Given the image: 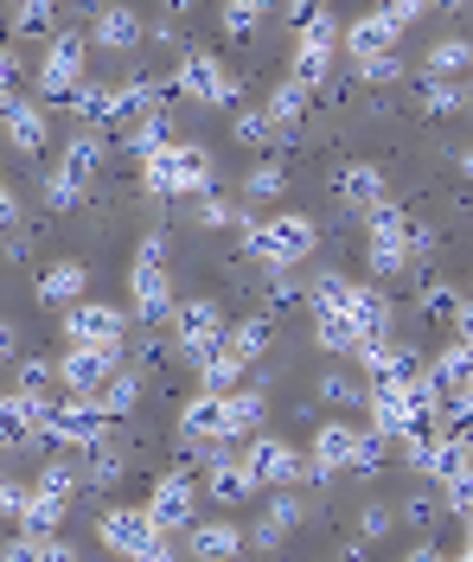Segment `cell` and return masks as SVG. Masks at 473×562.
Here are the masks:
<instances>
[{"label":"cell","mask_w":473,"mask_h":562,"mask_svg":"<svg viewBox=\"0 0 473 562\" xmlns=\"http://www.w3.org/2000/svg\"><path fill=\"white\" fill-rule=\"evenodd\" d=\"M244 473H250V486H301V480H314L307 473V460L294 454L282 435H244Z\"/></svg>","instance_id":"cell-7"},{"label":"cell","mask_w":473,"mask_h":562,"mask_svg":"<svg viewBox=\"0 0 473 562\" xmlns=\"http://www.w3.org/2000/svg\"><path fill=\"white\" fill-rule=\"evenodd\" d=\"M237 140H244V147H269V140H275V122H269L262 109H244V115H237Z\"/></svg>","instance_id":"cell-37"},{"label":"cell","mask_w":473,"mask_h":562,"mask_svg":"<svg viewBox=\"0 0 473 562\" xmlns=\"http://www.w3.org/2000/svg\"><path fill=\"white\" fill-rule=\"evenodd\" d=\"M333 192H339V205L364 211V217L391 205V179H384V167H371V160H352V167H339V173H333Z\"/></svg>","instance_id":"cell-17"},{"label":"cell","mask_w":473,"mask_h":562,"mask_svg":"<svg viewBox=\"0 0 473 562\" xmlns=\"http://www.w3.org/2000/svg\"><path fill=\"white\" fill-rule=\"evenodd\" d=\"M391 525H397V512H391V505H364V512H359V537H364V543L391 537Z\"/></svg>","instance_id":"cell-40"},{"label":"cell","mask_w":473,"mask_h":562,"mask_svg":"<svg viewBox=\"0 0 473 562\" xmlns=\"http://www.w3.org/2000/svg\"><path fill=\"white\" fill-rule=\"evenodd\" d=\"M436 512H441V505H436V492H416V498L403 505V518H409L416 530H429V525H436Z\"/></svg>","instance_id":"cell-42"},{"label":"cell","mask_w":473,"mask_h":562,"mask_svg":"<svg viewBox=\"0 0 473 562\" xmlns=\"http://www.w3.org/2000/svg\"><path fill=\"white\" fill-rule=\"evenodd\" d=\"M83 58H90V38L83 33H58L45 65H38V103H71L83 90Z\"/></svg>","instance_id":"cell-8"},{"label":"cell","mask_w":473,"mask_h":562,"mask_svg":"<svg viewBox=\"0 0 473 562\" xmlns=\"http://www.w3.org/2000/svg\"><path fill=\"white\" fill-rule=\"evenodd\" d=\"M52 371H58L65 396H90L97 384H110L115 371H122V346H65V358Z\"/></svg>","instance_id":"cell-12"},{"label":"cell","mask_w":473,"mask_h":562,"mask_svg":"<svg viewBox=\"0 0 473 562\" xmlns=\"http://www.w3.org/2000/svg\"><path fill=\"white\" fill-rule=\"evenodd\" d=\"M359 441H364V428H352V422H320L314 428V448H307V473L314 480L359 473Z\"/></svg>","instance_id":"cell-13"},{"label":"cell","mask_w":473,"mask_h":562,"mask_svg":"<svg viewBox=\"0 0 473 562\" xmlns=\"http://www.w3.org/2000/svg\"><path fill=\"white\" fill-rule=\"evenodd\" d=\"M269 7H282V0H224V13H237V20H262Z\"/></svg>","instance_id":"cell-46"},{"label":"cell","mask_w":473,"mask_h":562,"mask_svg":"<svg viewBox=\"0 0 473 562\" xmlns=\"http://www.w3.org/2000/svg\"><path fill=\"white\" fill-rule=\"evenodd\" d=\"M403 562H448V557H441L436 543H416V550H409V557H403Z\"/></svg>","instance_id":"cell-48"},{"label":"cell","mask_w":473,"mask_h":562,"mask_svg":"<svg viewBox=\"0 0 473 562\" xmlns=\"http://www.w3.org/2000/svg\"><path fill=\"white\" fill-rule=\"evenodd\" d=\"M45 441V403L0 396V448H38Z\"/></svg>","instance_id":"cell-20"},{"label":"cell","mask_w":473,"mask_h":562,"mask_svg":"<svg viewBox=\"0 0 473 562\" xmlns=\"http://www.w3.org/2000/svg\"><path fill=\"white\" fill-rule=\"evenodd\" d=\"M192 364H199V390H237L244 384V371H250V364H237V358H230V346H212L205 351V358H192Z\"/></svg>","instance_id":"cell-30"},{"label":"cell","mask_w":473,"mask_h":562,"mask_svg":"<svg viewBox=\"0 0 473 562\" xmlns=\"http://www.w3.org/2000/svg\"><path fill=\"white\" fill-rule=\"evenodd\" d=\"M115 103H122V83H90V77H83V90H77L65 109L77 115V128H90V135H97V128H110V122H115Z\"/></svg>","instance_id":"cell-24"},{"label":"cell","mask_w":473,"mask_h":562,"mask_svg":"<svg viewBox=\"0 0 473 562\" xmlns=\"http://www.w3.org/2000/svg\"><path fill=\"white\" fill-rule=\"evenodd\" d=\"M26 492H33V486H20L13 473H0V518H7V525H20V512H26Z\"/></svg>","instance_id":"cell-41"},{"label":"cell","mask_w":473,"mask_h":562,"mask_svg":"<svg viewBox=\"0 0 473 562\" xmlns=\"http://www.w3.org/2000/svg\"><path fill=\"white\" fill-rule=\"evenodd\" d=\"M224 346L237 364H256L262 351H269V319H244V326H224Z\"/></svg>","instance_id":"cell-31"},{"label":"cell","mask_w":473,"mask_h":562,"mask_svg":"<svg viewBox=\"0 0 473 562\" xmlns=\"http://www.w3.org/2000/svg\"><path fill=\"white\" fill-rule=\"evenodd\" d=\"M307 97H314V90H301L294 77H282V83L269 90V103H262V115L275 122V140H289L294 128H301V115H307Z\"/></svg>","instance_id":"cell-27"},{"label":"cell","mask_w":473,"mask_h":562,"mask_svg":"<svg viewBox=\"0 0 473 562\" xmlns=\"http://www.w3.org/2000/svg\"><path fill=\"white\" fill-rule=\"evenodd\" d=\"M97 537H103V550H115V557H128V562H173L180 557L173 537L147 518V505H110Z\"/></svg>","instance_id":"cell-4"},{"label":"cell","mask_w":473,"mask_h":562,"mask_svg":"<svg viewBox=\"0 0 473 562\" xmlns=\"http://www.w3.org/2000/svg\"><path fill=\"white\" fill-rule=\"evenodd\" d=\"M244 543H250V530H237L230 518H205V525L185 530V550H192L199 562H237Z\"/></svg>","instance_id":"cell-19"},{"label":"cell","mask_w":473,"mask_h":562,"mask_svg":"<svg viewBox=\"0 0 473 562\" xmlns=\"http://www.w3.org/2000/svg\"><path fill=\"white\" fill-rule=\"evenodd\" d=\"M468 103H473V90L448 83V77H423V109H429V115H461Z\"/></svg>","instance_id":"cell-33"},{"label":"cell","mask_w":473,"mask_h":562,"mask_svg":"<svg viewBox=\"0 0 473 562\" xmlns=\"http://www.w3.org/2000/svg\"><path fill=\"white\" fill-rule=\"evenodd\" d=\"M52 384H58V371H52L45 358H26V364L13 371V396H26V403H52Z\"/></svg>","instance_id":"cell-32"},{"label":"cell","mask_w":473,"mask_h":562,"mask_svg":"<svg viewBox=\"0 0 473 562\" xmlns=\"http://www.w3.org/2000/svg\"><path fill=\"white\" fill-rule=\"evenodd\" d=\"M359 77H364V83H397V77H403L397 52H391V58H371V65H359Z\"/></svg>","instance_id":"cell-43"},{"label":"cell","mask_w":473,"mask_h":562,"mask_svg":"<svg viewBox=\"0 0 473 562\" xmlns=\"http://www.w3.org/2000/svg\"><path fill=\"white\" fill-rule=\"evenodd\" d=\"M103 167V135H90V128H77L65 140V154H58V167L45 173V205L52 211H71L83 192H90V179Z\"/></svg>","instance_id":"cell-5"},{"label":"cell","mask_w":473,"mask_h":562,"mask_svg":"<svg viewBox=\"0 0 473 562\" xmlns=\"http://www.w3.org/2000/svg\"><path fill=\"white\" fill-rule=\"evenodd\" d=\"M282 192H289L282 160H256L250 173H244V199H282Z\"/></svg>","instance_id":"cell-34"},{"label":"cell","mask_w":473,"mask_h":562,"mask_svg":"<svg viewBox=\"0 0 473 562\" xmlns=\"http://www.w3.org/2000/svg\"><path fill=\"white\" fill-rule=\"evenodd\" d=\"M416 307H423L429 319H448V326H454V314H461V294H454V288H441V281H423Z\"/></svg>","instance_id":"cell-35"},{"label":"cell","mask_w":473,"mask_h":562,"mask_svg":"<svg viewBox=\"0 0 473 562\" xmlns=\"http://www.w3.org/2000/svg\"><path fill=\"white\" fill-rule=\"evenodd\" d=\"M173 90L192 97V103H205V109H224L237 97V77H230V65L212 58V52H185L180 70H173Z\"/></svg>","instance_id":"cell-9"},{"label":"cell","mask_w":473,"mask_h":562,"mask_svg":"<svg viewBox=\"0 0 473 562\" xmlns=\"http://www.w3.org/2000/svg\"><path fill=\"white\" fill-rule=\"evenodd\" d=\"M212 441H224V396L218 390H199L180 409V448H199L205 454Z\"/></svg>","instance_id":"cell-18"},{"label":"cell","mask_w":473,"mask_h":562,"mask_svg":"<svg viewBox=\"0 0 473 562\" xmlns=\"http://www.w3.org/2000/svg\"><path fill=\"white\" fill-rule=\"evenodd\" d=\"M110 435V416H97L90 396H71V403H45V441H65L71 454L97 448Z\"/></svg>","instance_id":"cell-10"},{"label":"cell","mask_w":473,"mask_h":562,"mask_svg":"<svg viewBox=\"0 0 473 562\" xmlns=\"http://www.w3.org/2000/svg\"><path fill=\"white\" fill-rule=\"evenodd\" d=\"M33 7H58V0H33Z\"/></svg>","instance_id":"cell-52"},{"label":"cell","mask_w":473,"mask_h":562,"mask_svg":"<svg viewBox=\"0 0 473 562\" xmlns=\"http://www.w3.org/2000/svg\"><path fill=\"white\" fill-rule=\"evenodd\" d=\"M461 167H468V173H473V147H468V160H461Z\"/></svg>","instance_id":"cell-51"},{"label":"cell","mask_w":473,"mask_h":562,"mask_svg":"<svg viewBox=\"0 0 473 562\" xmlns=\"http://www.w3.org/2000/svg\"><path fill=\"white\" fill-rule=\"evenodd\" d=\"M33 562H77V550L65 543V537H38V557Z\"/></svg>","instance_id":"cell-45"},{"label":"cell","mask_w":473,"mask_h":562,"mask_svg":"<svg viewBox=\"0 0 473 562\" xmlns=\"http://www.w3.org/2000/svg\"><path fill=\"white\" fill-rule=\"evenodd\" d=\"M192 217H199V231H224V224H237L244 211L230 205L224 192H199V211H192Z\"/></svg>","instance_id":"cell-36"},{"label":"cell","mask_w":473,"mask_h":562,"mask_svg":"<svg viewBox=\"0 0 473 562\" xmlns=\"http://www.w3.org/2000/svg\"><path fill=\"white\" fill-rule=\"evenodd\" d=\"M314 244H320V231H314V217H301V211H269V217L244 224V249H250L269 276H275V269H294V262H307Z\"/></svg>","instance_id":"cell-2"},{"label":"cell","mask_w":473,"mask_h":562,"mask_svg":"<svg viewBox=\"0 0 473 562\" xmlns=\"http://www.w3.org/2000/svg\"><path fill=\"white\" fill-rule=\"evenodd\" d=\"M262 422H269V396H262L256 384L224 390V441H244V435H262Z\"/></svg>","instance_id":"cell-21"},{"label":"cell","mask_w":473,"mask_h":562,"mask_svg":"<svg viewBox=\"0 0 473 562\" xmlns=\"http://www.w3.org/2000/svg\"><path fill=\"white\" fill-rule=\"evenodd\" d=\"M423 70H429V77H448V83L473 77V38H461V33L436 38V45H429V58H423Z\"/></svg>","instance_id":"cell-28"},{"label":"cell","mask_w":473,"mask_h":562,"mask_svg":"<svg viewBox=\"0 0 473 562\" xmlns=\"http://www.w3.org/2000/svg\"><path fill=\"white\" fill-rule=\"evenodd\" d=\"M173 346L185 358H205L212 346H224V307L218 301H173Z\"/></svg>","instance_id":"cell-14"},{"label":"cell","mask_w":473,"mask_h":562,"mask_svg":"<svg viewBox=\"0 0 473 562\" xmlns=\"http://www.w3.org/2000/svg\"><path fill=\"white\" fill-rule=\"evenodd\" d=\"M128 339V314L110 301H71L65 307V346H122Z\"/></svg>","instance_id":"cell-11"},{"label":"cell","mask_w":473,"mask_h":562,"mask_svg":"<svg viewBox=\"0 0 473 562\" xmlns=\"http://www.w3.org/2000/svg\"><path fill=\"white\" fill-rule=\"evenodd\" d=\"M173 276H167V231H147L142 249H135V262H128V307L135 319L147 326H167L173 319Z\"/></svg>","instance_id":"cell-3"},{"label":"cell","mask_w":473,"mask_h":562,"mask_svg":"<svg viewBox=\"0 0 473 562\" xmlns=\"http://www.w3.org/2000/svg\"><path fill=\"white\" fill-rule=\"evenodd\" d=\"M397 38H403V26L384 13V7H371L364 20H352V26L339 33V52H346L352 65H371V58H391V52H397Z\"/></svg>","instance_id":"cell-15"},{"label":"cell","mask_w":473,"mask_h":562,"mask_svg":"<svg viewBox=\"0 0 473 562\" xmlns=\"http://www.w3.org/2000/svg\"><path fill=\"white\" fill-rule=\"evenodd\" d=\"M320 396H327V403H364V384L352 371H327V378H320Z\"/></svg>","instance_id":"cell-38"},{"label":"cell","mask_w":473,"mask_h":562,"mask_svg":"<svg viewBox=\"0 0 473 562\" xmlns=\"http://www.w3.org/2000/svg\"><path fill=\"white\" fill-rule=\"evenodd\" d=\"M429 7H436V0H384V13H391L397 26H409V20H423Z\"/></svg>","instance_id":"cell-44"},{"label":"cell","mask_w":473,"mask_h":562,"mask_svg":"<svg viewBox=\"0 0 473 562\" xmlns=\"http://www.w3.org/2000/svg\"><path fill=\"white\" fill-rule=\"evenodd\" d=\"M142 13L135 7H97V20H90V45H103V52H135L142 45Z\"/></svg>","instance_id":"cell-22"},{"label":"cell","mask_w":473,"mask_h":562,"mask_svg":"<svg viewBox=\"0 0 473 562\" xmlns=\"http://www.w3.org/2000/svg\"><path fill=\"white\" fill-rule=\"evenodd\" d=\"M52 140V122H45V103H20L7 109V147H20V154H38Z\"/></svg>","instance_id":"cell-26"},{"label":"cell","mask_w":473,"mask_h":562,"mask_svg":"<svg viewBox=\"0 0 473 562\" xmlns=\"http://www.w3.org/2000/svg\"><path fill=\"white\" fill-rule=\"evenodd\" d=\"M301 518H307V512H301V498H294V492H275V498L262 505V518H256L250 543H262V550H282L294 530H301Z\"/></svg>","instance_id":"cell-23"},{"label":"cell","mask_w":473,"mask_h":562,"mask_svg":"<svg viewBox=\"0 0 473 562\" xmlns=\"http://www.w3.org/2000/svg\"><path fill=\"white\" fill-rule=\"evenodd\" d=\"M436 7H461V0H436Z\"/></svg>","instance_id":"cell-53"},{"label":"cell","mask_w":473,"mask_h":562,"mask_svg":"<svg viewBox=\"0 0 473 562\" xmlns=\"http://www.w3.org/2000/svg\"><path fill=\"white\" fill-rule=\"evenodd\" d=\"M0 358H13V326L0 319Z\"/></svg>","instance_id":"cell-49"},{"label":"cell","mask_w":473,"mask_h":562,"mask_svg":"<svg viewBox=\"0 0 473 562\" xmlns=\"http://www.w3.org/2000/svg\"><path fill=\"white\" fill-rule=\"evenodd\" d=\"M20 103V58H13V45H0V115Z\"/></svg>","instance_id":"cell-39"},{"label":"cell","mask_w":473,"mask_h":562,"mask_svg":"<svg viewBox=\"0 0 473 562\" xmlns=\"http://www.w3.org/2000/svg\"><path fill=\"white\" fill-rule=\"evenodd\" d=\"M409 262H416V224L391 205L371 211V217H364V269L391 281V276H403Z\"/></svg>","instance_id":"cell-6"},{"label":"cell","mask_w":473,"mask_h":562,"mask_svg":"<svg viewBox=\"0 0 473 562\" xmlns=\"http://www.w3.org/2000/svg\"><path fill=\"white\" fill-rule=\"evenodd\" d=\"M167 7H173V13H192V0H167Z\"/></svg>","instance_id":"cell-50"},{"label":"cell","mask_w":473,"mask_h":562,"mask_svg":"<svg viewBox=\"0 0 473 562\" xmlns=\"http://www.w3.org/2000/svg\"><path fill=\"white\" fill-rule=\"evenodd\" d=\"M83 294H90V269H83V262H52L45 281H38V301L58 307V314H65L71 301H83Z\"/></svg>","instance_id":"cell-25"},{"label":"cell","mask_w":473,"mask_h":562,"mask_svg":"<svg viewBox=\"0 0 473 562\" xmlns=\"http://www.w3.org/2000/svg\"><path fill=\"white\" fill-rule=\"evenodd\" d=\"M90 403H97V416H128V409H135V403H142V378H135V371H115L110 384H97L90 390Z\"/></svg>","instance_id":"cell-29"},{"label":"cell","mask_w":473,"mask_h":562,"mask_svg":"<svg viewBox=\"0 0 473 562\" xmlns=\"http://www.w3.org/2000/svg\"><path fill=\"white\" fill-rule=\"evenodd\" d=\"M192 505H199L192 473H167V480H154V492H147V518L167 530V537H180L192 525Z\"/></svg>","instance_id":"cell-16"},{"label":"cell","mask_w":473,"mask_h":562,"mask_svg":"<svg viewBox=\"0 0 473 562\" xmlns=\"http://www.w3.org/2000/svg\"><path fill=\"white\" fill-rule=\"evenodd\" d=\"M20 224V199H13V186L0 179V231H13Z\"/></svg>","instance_id":"cell-47"},{"label":"cell","mask_w":473,"mask_h":562,"mask_svg":"<svg viewBox=\"0 0 473 562\" xmlns=\"http://www.w3.org/2000/svg\"><path fill=\"white\" fill-rule=\"evenodd\" d=\"M142 186L154 199H199L218 186V167L199 140H160L142 154Z\"/></svg>","instance_id":"cell-1"}]
</instances>
